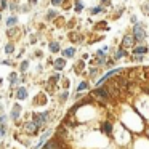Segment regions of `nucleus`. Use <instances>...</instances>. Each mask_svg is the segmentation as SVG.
Returning <instances> with one entry per match:
<instances>
[{"label":"nucleus","instance_id":"22","mask_svg":"<svg viewBox=\"0 0 149 149\" xmlns=\"http://www.w3.org/2000/svg\"><path fill=\"white\" fill-rule=\"evenodd\" d=\"M5 24L8 26V29H10V27H15L18 24V16H10L7 21H5Z\"/></svg>","mask_w":149,"mask_h":149},{"label":"nucleus","instance_id":"6","mask_svg":"<svg viewBox=\"0 0 149 149\" xmlns=\"http://www.w3.org/2000/svg\"><path fill=\"white\" fill-rule=\"evenodd\" d=\"M23 130H24V133H26L29 138H34V136H37L40 133V128L32 122V120H27V122L23 125Z\"/></svg>","mask_w":149,"mask_h":149},{"label":"nucleus","instance_id":"35","mask_svg":"<svg viewBox=\"0 0 149 149\" xmlns=\"http://www.w3.org/2000/svg\"><path fill=\"white\" fill-rule=\"evenodd\" d=\"M71 40H74V42H77V40H80V37H79L75 32H72V34H71Z\"/></svg>","mask_w":149,"mask_h":149},{"label":"nucleus","instance_id":"39","mask_svg":"<svg viewBox=\"0 0 149 149\" xmlns=\"http://www.w3.org/2000/svg\"><path fill=\"white\" fill-rule=\"evenodd\" d=\"M2 82H3V80H2V79H0V84H2Z\"/></svg>","mask_w":149,"mask_h":149},{"label":"nucleus","instance_id":"26","mask_svg":"<svg viewBox=\"0 0 149 149\" xmlns=\"http://www.w3.org/2000/svg\"><path fill=\"white\" fill-rule=\"evenodd\" d=\"M74 10L77 11V13H80V11L84 10V3H82L80 0H77V2H75V5H74Z\"/></svg>","mask_w":149,"mask_h":149},{"label":"nucleus","instance_id":"29","mask_svg":"<svg viewBox=\"0 0 149 149\" xmlns=\"http://www.w3.org/2000/svg\"><path fill=\"white\" fill-rule=\"evenodd\" d=\"M8 114H5V112H2L0 114V123H8Z\"/></svg>","mask_w":149,"mask_h":149},{"label":"nucleus","instance_id":"9","mask_svg":"<svg viewBox=\"0 0 149 149\" xmlns=\"http://www.w3.org/2000/svg\"><path fill=\"white\" fill-rule=\"evenodd\" d=\"M100 130L103 135L106 136H111L114 133V123L111 122V120H103V122L100 123Z\"/></svg>","mask_w":149,"mask_h":149},{"label":"nucleus","instance_id":"36","mask_svg":"<svg viewBox=\"0 0 149 149\" xmlns=\"http://www.w3.org/2000/svg\"><path fill=\"white\" fill-rule=\"evenodd\" d=\"M2 112H5V104L0 101V114H2Z\"/></svg>","mask_w":149,"mask_h":149},{"label":"nucleus","instance_id":"1","mask_svg":"<svg viewBox=\"0 0 149 149\" xmlns=\"http://www.w3.org/2000/svg\"><path fill=\"white\" fill-rule=\"evenodd\" d=\"M52 116H53V112L50 109H47V111H32V112H31V120H32V122L40 128V132H42V130L50 123Z\"/></svg>","mask_w":149,"mask_h":149},{"label":"nucleus","instance_id":"25","mask_svg":"<svg viewBox=\"0 0 149 149\" xmlns=\"http://www.w3.org/2000/svg\"><path fill=\"white\" fill-rule=\"evenodd\" d=\"M16 32L19 34V31H18L16 27H10V29H8V32H7V36L10 37V39H13V37L16 36Z\"/></svg>","mask_w":149,"mask_h":149},{"label":"nucleus","instance_id":"31","mask_svg":"<svg viewBox=\"0 0 149 149\" xmlns=\"http://www.w3.org/2000/svg\"><path fill=\"white\" fill-rule=\"evenodd\" d=\"M133 61H136V63H138V61H143V59H144V55H133Z\"/></svg>","mask_w":149,"mask_h":149},{"label":"nucleus","instance_id":"30","mask_svg":"<svg viewBox=\"0 0 149 149\" xmlns=\"http://www.w3.org/2000/svg\"><path fill=\"white\" fill-rule=\"evenodd\" d=\"M53 18H56V11H55V10H50L48 13H47V19H48V21H52Z\"/></svg>","mask_w":149,"mask_h":149},{"label":"nucleus","instance_id":"17","mask_svg":"<svg viewBox=\"0 0 149 149\" xmlns=\"http://www.w3.org/2000/svg\"><path fill=\"white\" fill-rule=\"evenodd\" d=\"M69 96H71V95H69V90H64L63 93L58 95V103H59V104H64L66 101L69 100Z\"/></svg>","mask_w":149,"mask_h":149},{"label":"nucleus","instance_id":"3","mask_svg":"<svg viewBox=\"0 0 149 149\" xmlns=\"http://www.w3.org/2000/svg\"><path fill=\"white\" fill-rule=\"evenodd\" d=\"M21 116H23V106L16 101V103H13V106H11V111H10V114H8V119H10L13 123H16V125H18Z\"/></svg>","mask_w":149,"mask_h":149},{"label":"nucleus","instance_id":"7","mask_svg":"<svg viewBox=\"0 0 149 149\" xmlns=\"http://www.w3.org/2000/svg\"><path fill=\"white\" fill-rule=\"evenodd\" d=\"M15 98H16V101H26L27 98H29V90H27V87L19 85V87L15 88Z\"/></svg>","mask_w":149,"mask_h":149},{"label":"nucleus","instance_id":"27","mask_svg":"<svg viewBox=\"0 0 149 149\" xmlns=\"http://www.w3.org/2000/svg\"><path fill=\"white\" fill-rule=\"evenodd\" d=\"M13 52H15V45H13V43H7V45H5V53L11 55Z\"/></svg>","mask_w":149,"mask_h":149},{"label":"nucleus","instance_id":"16","mask_svg":"<svg viewBox=\"0 0 149 149\" xmlns=\"http://www.w3.org/2000/svg\"><path fill=\"white\" fill-rule=\"evenodd\" d=\"M88 88H90V84H88L87 80H82L80 84L77 85V88H75V91H77V93H82V91H87Z\"/></svg>","mask_w":149,"mask_h":149},{"label":"nucleus","instance_id":"19","mask_svg":"<svg viewBox=\"0 0 149 149\" xmlns=\"http://www.w3.org/2000/svg\"><path fill=\"white\" fill-rule=\"evenodd\" d=\"M127 55H128V52H127V50H123V48H119V50H117V52H116V55H114V61H119V59L120 58H123V56H127Z\"/></svg>","mask_w":149,"mask_h":149},{"label":"nucleus","instance_id":"15","mask_svg":"<svg viewBox=\"0 0 149 149\" xmlns=\"http://www.w3.org/2000/svg\"><path fill=\"white\" fill-rule=\"evenodd\" d=\"M75 56V48L74 47H69V48H64L63 50V58H74Z\"/></svg>","mask_w":149,"mask_h":149},{"label":"nucleus","instance_id":"18","mask_svg":"<svg viewBox=\"0 0 149 149\" xmlns=\"http://www.w3.org/2000/svg\"><path fill=\"white\" fill-rule=\"evenodd\" d=\"M29 59H23V61H21V64H19V72H18V74H26L27 72V69H29Z\"/></svg>","mask_w":149,"mask_h":149},{"label":"nucleus","instance_id":"4","mask_svg":"<svg viewBox=\"0 0 149 149\" xmlns=\"http://www.w3.org/2000/svg\"><path fill=\"white\" fill-rule=\"evenodd\" d=\"M125 69L123 68H114V69H109V71L106 72V74L103 75V77H100L96 80V87H103L104 84H106L107 80H109L111 77H114V75H117V74H120V72H123Z\"/></svg>","mask_w":149,"mask_h":149},{"label":"nucleus","instance_id":"2","mask_svg":"<svg viewBox=\"0 0 149 149\" xmlns=\"http://www.w3.org/2000/svg\"><path fill=\"white\" fill-rule=\"evenodd\" d=\"M91 96L100 100V101H109L111 100L109 88L107 87H96L95 90H91Z\"/></svg>","mask_w":149,"mask_h":149},{"label":"nucleus","instance_id":"5","mask_svg":"<svg viewBox=\"0 0 149 149\" xmlns=\"http://www.w3.org/2000/svg\"><path fill=\"white\" fill-rule=\"evenodd\" d=\"M63 148H64V143H63V139L58 138V136L55 135L53 138L47 139L45 144H43L40 149H63Z\"/></svg>","mask_w":149,"mask_h":149},{"label":"nucleus","instance_id":"10","mask_svg":"<svg viewBox=\"0 0 149 149\" xmlns=\"http://www.w3.org/2000/svg\"><path fill=\"white\" fill-rule=\"evenodd\" d=\"M8 84H10V88L19 87V85H21L19 74H18V72H10V75H8Z\"/></svg>","mask_w":149,"mask_h":149},{"label":"nucleus","instance_id":"11","mask_svg":"<svg viewBox=\"0 0 149 149\" xmlns=\"http://www.w3.org/2000/svg\"><path fill=\"white\" fill-rule=\"evenodd\" d=\"M135 47V39H133V36H123L122 39V48L123 50H128V48H133Z\"/></svg>","mask_w":149,"mask_h":149},{"label":"nucleus","instance_id":"8","mask_svg":"<svg viewBox=\"0 0 149 149\" xmlns=\"http://www.w3.org/2000/svg\"><path fill=\"white\" fill-rule=\"evenodd\" d=\"M133 39H135V42H143V40L146 39V31L143 29V26H139V24H133Z\"/></svg>","mask_w":149,"mask_h":149},{"label":"nucleus","instance_id":"33","mask_svg":"<svg viewBox=\"0 0 149 149\" xmlns=\"http://www.w3.org/2000/svg\"><path fill=\"white\" fill-rule=\"evenodd\" d=\"M50 2H52L53 7H59V5L63 3V0H50Z\"/></svg>","mask_w":149,"mask_h":149},{"label":"nucleus","instance_id":"34","mask_svg":"<svg viewBox=\"0 0 149 149\" xmlns=\"http://www.w3.org/2000/svg\"><path fill=\"white\" fill-rule=\"evenodd\" d=\"M114 64H116V61H114V59H109V61H106V64H104V66H106V68H112Z\"/></svg>","mask_w":149,"mask_h":149},{"label":"nucleus","instance_id":"32","mask_svg":"<svg viewBox=\"0 0 149 149\" xmlns=\"http://www.w3.org/2000/svg\"><path fill=\"white\" fill-rule=\"evenodd\" d=\"M8 10H11V11L18 10V5L15 3V2H10V3H8Z\"/></svg>","mask_w":149,"mask_h":149},{"label":"nucleus","instance_id":"14","mask_svg":"<svg viewBox=\"0 0 149 149\" xmlns=\"http://www.w3.org/2000/svg\"><path fill=\"white\" fill-rule=\"evenodd\" d=\"M53 66H55L56 71H63V69L66 68V59H64V58H58V59H55Z\"/></svg>","mask_w":149,"mask_h":149},{"label":"nucleus","instance_id":"12","mask_svg":"<svg viewBox=\"0 0 149 149\" xmlns=\"http://www.w3.org/2000/svg\"><path fill=\"white\" fill-rule=\"evenodd\" d=\"M59 79H61V75H59V74H53L52 77L47 80V90H48V91L53 90V88H55V85H58Z\"/></svg>","mask_w":149,"mask_h":149},{"label":"nucleus","instance_id":"24","mask_svg":"<svg viewBox=\"0 0 149 149\" xmlns=\"http://www.w3.org/2000/svg\"><path fill=\"white\" fill-rule=\"evenodd\" d=\"M98 74H100V68H90V79L91 80H95L98 77Z\"/></svg>","mask_w":149,"mask_h":149},{"label":"nucleus","instance_id":"37","mask_svg":"<svg viewBox=\"0 0 149 149\" xmlns=\"http://www.w3.org/2000/svg\"><path fill=\"white\" fill-rule=\"evenodd\" d=\"M132 23H133V24H138V19H136V16H132Z\"/></svg>","mask_w":149,"mask_h":149},{"label":"nucleus","instance_id":"23","mask_svg":"<svg viewBox=\"0 0 149 149\" xmlns=\"http://www.w3.org/2000/svg\"><path fill=\"white\" fill-rule=\"evenodd\" d=\"M48 48H50V52H52V53H58L59 50H61V47H59L58 42H50Z\"/></svg>","mask_w":149,"mask_h":149},{"label":"nucleus","instance_id":"13","mask_svg":"<svg viewBox=\"0 0 149 149\" xmlns=\"http://www.w3.org/2000/svg\"><path fill=\"white\" fill-rule=\"evenodd\" d=\"M149 52V48L146 45H136L133 47V55H146Z\"/></svg>","mask_w":149,"mask_h":149},{"label":"nucleus","instance_id":"28","mask_svg":"<svg viewBox=\"0 0 149 149\" xmlns=\"http://www.w3.org/2000/svg\"><path fill=\"white\" fill-rule=\"evenodd\" d=\"M101 11H104L103 7H93V8L90 10V13H91V15H98V13H101Z\"/></svg>","mask_w":149,"mask_h":149},{"label":"nucleus","instance_id":"21","mask_svg":"<svg viewBox=\"0 0 149 149\" xmlns=\"http://www.w3.org/2000/svg\"><path fill=\"white\" fill-rule=\"evenodd\" d=\"M45 103H47V96H45L43 93H40L39 96H37V100H34V101H32L34 106H39V104H45Z\"/></svg>","mask_w":149,"mask_h":149},{"label":"nucleus","instance_id":"38","mask_svg":"<svg viewBox=\"0 0 149 149\" xmlns=\"http://www.w3.org/2000/svg\"><path fill=\"white\" fill-rule=\"evenodd\" d=\"M29 3H32V5H36V3H37V0H29Z\"/></svg>","mask_w":149,"mask_h":149},{"label":"nucleus","instance_id":"20","mask_svg":"<svg viewBox=\"0 0 149 149\" xmlns=\"http://www.w3.org/2000/svg\"><path fill=\"white\" fill-rule=\"evenodd\" d=\"M8 135V123H0V139H5Z\"/></svg>","mask_w":149,"mask_h":149}]
</instances>
